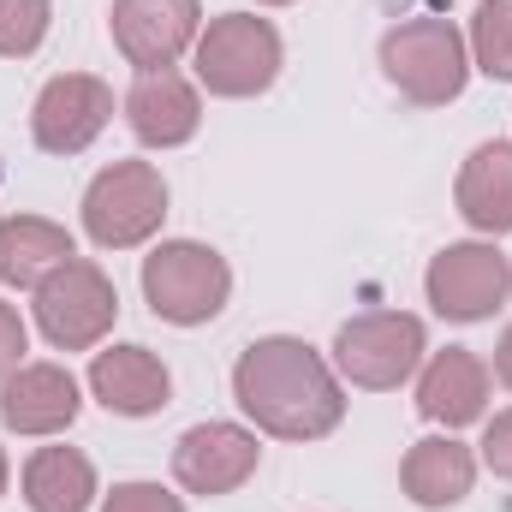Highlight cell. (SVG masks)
<instances>
[{
  "instance_id": "1",
  "label": "cell",
  "mask_w": 512,
  "mask_h": 512,
  "mask_svg": "<svg viewBox=\"0 0 512 512\" xmlns=\"http://www.w3.org/2000/svg\"><path fill=\"white\" fill-rule=\"evenodd\" d=\"M233 399L256 423V435L274 441H322L346 423L340 370L298 334L251 340L233 364Z\"/></svg>"
},
{
  "instance_id": "2",
  "label": "cell",
  "mask_w": 512,
  "mask_h": 512,
  "mask_svg": "<svg viewBox=\"0 0 512 512\" xmlns=\"http://www.w3.org/2000/svg\"><path fill=\"white\" fill-rule=\"evenodd\" d=\"M382 72L411 108H447L471 84V42L453 18H405L382 36Z\"/></svg>"
},
{
  "instance_id": "3",
  "label": "cell",
  "mask_w": 512,
  "mask_h": 512,
  "mask_svg": "<svg viewBox=\"0 0 512 512\" xmlns=\"http://www.w3.org/2000/svg\"><path fill=\"white\" fill-rule=\"evenodd\" d=\"M191 66H197V84L221 102H251L262 90H274L280 66H286V48H280V30L256 12H221L203 24L197 48H191Z\"/></svg>"
},
{
  "instance_id": "4",
  "label": "cell",
  "mask_w": 512,
  "mask_h": 512,
  "mask_svg": "<svg viewBox=\"0 0 512 512\" xmlns=\"http://www.w3.org/2000/svg\"><path fill=\"white\" fill-rule=\"evenodd\" d=\"M233 298V268L215 245L197 239H161L143 256V304L173 322V328H203L227 310Z\"/></svg>"
},
{
  "instance_id": "5",
  "label": "cell",
  "mask_w": 512,
  "mask_h": 512,
  "mask_svg": "<svg viewBox=\"0 0 512 512\" xmlns=\"http://www.w3.org/2000/svg\"><path fill=\"white\" fill-rule=\"evenodd\" d=\"M167 221V179L155 161H114L84 191V233L102 251H137Z\"/></svg>"
},
{
  "instance_id": "6",
  "label": "cell",
  "mask_w": 512,
  "mask_h": 512,
  "mask_svg": "<svg viewBox=\"0 0 512 512\" xmlns=\"http://www.w3.org/2000/svg\"><path fill=\"white\" fill-rule=\"evenodd\" d=\"M36 328L54 352H96L108 334H114V316H120V292L114 280L90 262V256H72L60 262L42 286H36Z\"/></svg>"
},
{
  "instance_id": "7",
  "label": "cell",
  "mask_w": 512,
  "mask_h": 512,
  "mask_svg": "<svg viewBox=\"0 0 512 512\" xmlns=\"http://www.w3.org/2000/svg\"><path fill=\"white\" fill-rule=\"evenodd\" d=\"M429 334L411 310H364L334 334V370L364 393H393L423 370Z\"/></svg>"
},
{
  "instance_id": "8",
  "label": "cell",
  "mask_w": 512,
  "mask_h": 512,
  "mask_svg": "<svg viewBox=\"0 0 512 512\" xmlns=\"http://www.w3.org/2000/svg\"><path fill=\"white\" fill-rule=\"evenodd\" d=\"M423 298L441 322H489L501 304L512 298V262L483 239H465V245H447V251L429 256V274H423Z\"/></svg>"
},
{
  "instance_id": "9",
  "label": "cell",
  "mask_w": 512,
  "mask_h": 512,
  "mask_svg": "<svg viewBox=\"0 0 512 512\" xmlns=\"http://www.w3.org/2000/svg\"><path fill=\"white\" fill-rule=\"evenodd\" d=\"M256 465H262V441L245 423L209 417V423H191L173 441V483L197 501H221V495L245 489L256 477Z\"/></svg>"
},
{
  "instance_id": "10",
  "label": "cell",
  "mask_w": 512,
  "mask_h": 512,
  "mask_svg": "<svg viewBox=\"0 0 512 512\" xmlns=\"http://www.w3.org/2000/svg\"><path fill=\"white\" fill-rule=\"evenodd\" d=\"M114 48L137 72H167L179 66L197 36H203V0H114L108 6Z\"/></svg>"
},
{
  "instance_id": "11",
  "label": "cell",
  "mask_w": 512,
  "mask_h": 512,
  "mask_svg": "<svg viewBox=\"0 0 512 512\" xmlns=\"http://www.w3.org/2000/svg\"><path fill=\"white\" fill-rule=\"evenodd\" d=\"M114 120V90L96 72H60L36 90L30 137L42 155H84Z\"/></svg>"
},
{
  "instance_id": "12",
  "label": "cell",
  "mask_w": 512,
  "mask_h": 512,
  "mask_svg": "<svg viewBox=\"0 0 512 512\" xmlns=\"http://www.w3.org/2000/svg\"><path fill=\"white\" fill-rule=\"evenodd\" d=\"M126 126L143 149H179L203 126V96L185 72H137L126 90Z\"/></svg>"
},
{
  "instance_id": "13",
  "label": "cell",
  "mask_w": 512,
  "mask_h": 512,
  "mask_svg": "<svg viewBox=\"0 0 512 512\" xmlns=\"http://www.w3.org/2000/svg\"><path fill=\"white\" fill-rule=\"evenodd\" d=\"M78 376L66 364H18L0 382V423L12 435H60L78 423Z\"/></svg>"
},
{
  "instance_id": "14",
  "label": "cell",
  "mask_w": 512,
  "mask_h": 512,
  "mask_svg": "<svg viewBox=\"0 0 512 512\" xmlns=\"http://www.w3.org/2000/svg\"><path fill=\"white\" fill-rule=\"evenodd\" d=\"M489 364L465 346H447V352H429L423 376H417V411L429 423H441L447 435L453 429H471L489 417Z\"/></svg>"
},
{
  "instance_id": "15",
  "label": "cell",
  "mask_w": 512,
  "mask_h": 512,
  "mask_svg": "<svg viewBox=\"0 0 512 512\" xmlns=\"http://www.w3.org/2000/svg\"><path fill=\"white\" fill-rule=\"evenodd\" d=\"M90 393L114 417H155L173 399V376L149 346H108L90 358Z\"/></svg>"
},
{
  "instance_id": "16",
  "label": "cell",
  "mask_w": 512,
  "mask_h": 512,
  "mask_svg": "<svg viewBox=\"0 0 512 512\" xmlns=\"http://www.w3.org/2000/svg\"><path fill=\"white\" fill-rule=\"evenodd\" d=\"M471 483H477V453H471L465 441H453V435H429V441H417V447L405 453V465H399V489H405V501L423 507V512L459 507V501L471 495Z\"/></svg>"
},
{
  "instance_id": "17",
  "label": "cell",
  "mask_w": 512,
  "mask_h": 512,
  "mask_svg": "<svg viewBox=\"0 0 512 512\" xmlns=\"http://www.w3.org/2000/svg\"><path fill=\"white\" fill-rule=\"evenodd\" d=\"M453 203L465 215V227L501 239L512 233V137L495 143H477L459 167V185H453Z\"/></svg>"
},
{
  "instance_id": "18",
  "label": "cell",
  "mask_w": 512,
  "mask_h": 512,
  "mask_svg": "<svg viewBox=\"0 0 512 512\" xmlns=\"http://www.w3.org/2000/svg\"><path fill=\"white\" fill-rule=\"evenodd\" d=\"M78 245L60 221L48 215H6L0 221V286H18V292H36L60 262H72Z\"/></svg>"
},
{
  "instance_id": "19",
  "label": "cell",
  "mask_w": 512,
  "mask_h": 512,
  "mask_svg": "<svg viewBox=\"0 0 512 512\" xmlns=\"http://www.w3.org/2000/svg\"><path fill=\"white\" fill-rule=\"evenodd\" d=\"M18 483L30 512H90L96 501V465L78 447H36Z\"/></svg>"
},
{
  "instance_id": "20",
  "label": "cell",
  "mask_w": 512,
  "mask_h": 512,
  "mask_svg": "<svg viewBox=\"0 0 512 512\" xmlns=\"http://www.w3.org/2000/svg\"><path fill=\"white\" fill-rule=\"evenodd\" d=\"M471 66L512 84V0H483L471 12Z\"/></svg>"
},
{
  "instance_id": "21",
  "label": "cell",
  "mask_w": 512,
  "mask_h": 512,
  "mask_svg": "<svg viewBox=\"0 0 512 512\" xmlns=\"http://www.w3.org/2000/svg\"><path fill=\"white\" fill-rule=\"evenodd\" d=\"M54 0H0V60H30L48 42Z\"/></svg>"
},
{
  "instance_id": "22",
  "label": "cell",
  "mask_w": 512,
  "mask_h": 512,
  "mask_svg": "<svg viewBox=\"0 0 512 512\" xmlns=\"http://www.w3.org/2000/svg\"><path fill=\"white\" fill-rule=\"evenodd\" d=\"M102 512H185V501L161 483H114Z\"/></svg>"
},
{
  "instance_id": "23",
  "label": "cell",
  "mask_w": 512,
  "mask_h": 512,
  "mask_svg": "<svg viewBox=\"0 0 512 512\" xmlns=\"http://www.w3.org/2000/svg\"><path fill=\"white\" fill-rule=\"evenodd\" d=\"M477 465H489V471H495L501 483H512V411H495V417H489Z\"/></svg>"
},
{
  "instance_id": "24",
  "label": "cell",
  "mask_w": 512,
  "mask_h": 512,
  "mask_svg": "<svg viewBox=\"0 0 512 512\" xmlns=\"http://www.w3.org/2000/svg\"><path fill=\"white\" fill-rule=\"evenodd\" d=\"M24 352H30V328H24V316L0 298V382L24 364Z\"/></svg>"
},
{
  "instance_id": "25",
  "label": "cell",
  "mask_w": 512,
  "mask_h": 512,
  "mask_svg": "<svg viewBox=\"0 0 512 512\" xmlns=\"http://www.w3.org/2000/svg\"><path fill=\"white\" fill-rule=\"evenodd\" d=\"M495 382L512 393V322H507V334H501V346H495Z\"/></svg>"
},
{
  "instance_id": "26",
  "label": "cell",
  "mask_w": 512,
  "mask_h": 512,
  "mask_svg": "<svg viewBox=\"0 0 512 512\" xmlns=\"http://www.w3.org/2000/svg\"><path fill=\"white\" fill-rule=\"evenodd\" d=\"M6 477H12V465H6V447H0V495H6Z\"/></svg>"
},
{
  "instance_id": "27",
  "label": "cell",
  "mask_w": 512,
  "mask_h": 512,
  "mask_svg": "<svg viewBox=\"0 0 512 512\" xmlns=\"http://www.w3.org/2000/svg\"><path fill=\"white\" fill-rule=\"evenodd\" d=\"M256 6H292V0H256Z\"/></svg>"
}]
</instances>
